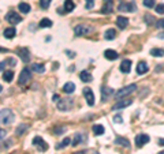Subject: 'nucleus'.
Here are the masks:
<instances>
[{
	"mask_svg": "<svg viewBox=\"0 0 164 154\" xmlns=\"http://www.w3.org/2000/svg\"><path fill=\"white\" fill-rule=\"evenodd\" d=\"M74 90H75V85H74L73 82H67V83H64V86H63V92L67 93V94L74 93Z\"/></svg>",
	"mask_w": 164,
	"mask_h": 154,
	"instance_id": "obj_24",
	"label": "nucleus"
},
{
	"mask_svg": "<svg viewBox=\"0 0 164 154\" xmlns=\"http://www.w3.org/2000/svg\"><path fill=\"white\" fill-rule=\"evenodd\" d=\"M151 55L155 56V57H163L164 49H161V48H153V49H151Z\"/></svg>",
	"mask_w": 164,
	"mask_h": 154,
	"instance_id": "obj_29",
	"label": "nucleus"
},
{
	"mask_svg": "<svg viewBox=\"0 0 164 154\" xmlns=\"http://www.w3.org/2000/svg\"><path fill=\"white\" fill-rule=\"evenodd\" d=\"M32 71H34L37 74H43V72H45V67H44V64H41V63H34V64H32Z\"/></svg>",
	"mask_w": 164,
	"mask_h": 154,
	"instance_id": "obj_23",
	"label": "nucleus"
},
{
	"mask_svg": "<svg viewBox=\"0 0 164 154\" xmlns=\"http://www.w3.org/2000/svg\"><path fill=\"white\" fill-rule=\"evenodd\" d=\"M104 2H107V0H104Z\"/></svg>",
	"mask_w": 164,
	"mask_h": 154,
	"instance_id": "obj_50",
	"label": "nucleus"
},
{
	"mask_svg": "<svg viewBox=\"0 0 164 154\" xmlns=\"http://www.w3.org/2000/svg\"><path fill=\"white\" fill-rule=\"evenodd\" d=\"M56 102H58L59 111H62V112L70 111L71 109V107H73V100L71 98H60V100H58Z\"/></svg>",
	"mask_w": 164,
	"mask_h": 154,
	"instance_id": "obj_4",
	"label": "nucleus"
},
{
	"mask_svg": "<svg viewBox=\"0 0 164 154\" xmlns=\"http://www.w3.org/2000/svg\"><path fill=\"white\" fill-rule=\"evenodd\" d=\"M115 145H119V146H123V147L129 149L130 147V142L127 138H123V137H116L115 138Z\"/></svg>",
	"mask_w": 164,
	"mask_h": 154,
	"instance_id": "obj_17",
	"label": "nucleus"
},
{
	"mask_svg": "<svg viewBox=\"0 0 164 154\" xmlns=\"http://www.w3.org/2000/svg\"><path fill=\"white\" fill-rule=\"evenodd\" d=\"M93 32V27L89 25H85V23H81V25H77L75 27H74V33H75V36L81 37V36H86V34H90Z\"/></svg>",
	"mask_w": 164,
	"mask_h": 154,
	"instance_id": "obj_3",
	"label": "nucleus"
},
{
	"mask_svg": "<svg viewBox=\"0 0 164 154\" xmlns=\"http://www.w3.org/2000/svg\"><path fill=\"white\" fill-rule=\"evenodd\" d=\"M66 132V127H55L54 128V134L55 135H60Z\"/></svg>",
	"mask_w": 164,
	"mask_h": 154,
	"instance_id": "obj_34",
	"label": "nucleus"
},
{
	"mask_svg": "<svg viewBox=\"0 0 164 154\" xmlns=\"http://www.w3.org/2000/svg\"><path fill=\"white\" fill-rule=\"evenodd\" d=\"M59 98H60V97H59L58 94H55V96H54V101H58Z\"/></svg>",
	"mask_w": 164,
	"mask_h": 154,
	"instance_id": "obj_46",
	"label": "nucleus"
},
{
	"mask_svg": "<svg viewBox=\"0 0 164 154\" xmlns=\"http://www.w3.org/2000/svg\"><path fill=\"white\" fill-rule=\"evenodd\" d=\"M15 120V115L11 109H2L0 111V123L4 126H8Z\"/></svg>",
	"mask_w": 164,
	"mask_h": 154,
	"instance_id": "obj_1",
	"label": "nucleus"
},
{
	"mask_svg": "<svg viewBox=\"0 0 164 154\" xmlns=\"http://www.w3.org/2000/svg\"><path fill=\"white\" fill-rule=\"evenodd\" d=\"M70 143H71V139H70V138H64L62 143L56 146V149H63V147H66V146H69Z\"/></svg>",
	"mask_w": 164,
	"mask_h": 154,
	"instance_id": "obj_33",
	"label": "nucleus"
},
{
	"mask_svg": "<svg viewBox=\"0 0 164 154\" xmlns=\"http://www.w3.org/2000/svg\"><path fill=\"white\" fill-rule=\"evenodd\" d=\"M6 21L11 25H17V23H19V22H22V17L19 14H17L15 11H10V12H7V15H6Z\"/></svg>",
	"mask_w": 164,
	"mask_h": 154,
	"instance_id": "obj_5",
	"label": "nucleus"
},
{
	"mask_svg": "<svg viewBox=\"0 0 164 154\" xmlns=\"http://www.w3.org/2000/svg\"><path fill=\"white\" fill-rule=\"evenodd\" d=\"M18 55H19V57L22 59L23 63H28L30 60V52H29L28 48H19L18 49Z\"/></svg>",
	"mask_w": 164,
	"mask_h": 154,
	"instance_id": "obj_13",
	"label": "nucleus"
},
{
	"mask_svg": "<svg viewBox=\"0 0 164 154\" xmlns=\"http://www.w3.org/2000/svg\"><path fill=\"white\" fill-rule=\"evenodd\" d=\"M84 141H86V135L81 134V132H77L75 135H74V139L71 141V145L73 146H78L81 142H84Z\"/></svg>",
	"mask_w": 164,
	"mask_h": 154,
	"instance_id": "obj_16",
	"label": "nucleus"
},
{
	"mask_svg": "<svg viewBox=\"0 0 164 154\" xmlns=\"http://www.w3.org/2000/svg\"><path fill=\"white\" fill-rule=\"evenodd\" d=\"M3 34H4L6 38H14L17 34V30L14 29V27H8V29H4V32H3Z\"/></svg>",
	"mask_w": 164,
	"mask_h": 154,
	"instance_id": "obj_25",
	"label": "nucleus"
},
{
	"mask_svg": "<svg viewBox=\"0 0 164 154\" xmlns=\"http://www.w3.org/2000/svg\"><path fill=\"white\" fill-rule=\"evenodd\" d=\"M95 154H99V153H95Z\"/></svg>",
	"mask_w": 164,
	"mask_h": 154,
	"instance_id": "obj_49",
	"label": "nucleus"
},
{
	"mask_svg": "<svg viewBox=\"0 0 164 154\" xmlns=\"http://www.w3.org/2000/svg\"><path fill=\"white\" fill-rule=\"evenodd\" d=\"M133 104V100L130 98H120L118 101V102H115V105L112 107L114 111H120V109H125L126 107H129V105Z\"/></svg>",
	"mask_w": 164,
	"mask_h": 154,
	"instance_id": "obj_9",
	"label": "nucleus"
},
{
	"mask_svg": "<svg viewBox=\"0 0 164 154\" xmlns=\"http://www.w3.org/2000/svg\"><path fill=\"white\" fill-rule=\"evenodd\" d=\"M26 131H28V124H19L15 128V134L18 135V137H21V135H23Z\"/></svg>",
	"mask_w": 164,
	"mask_h": 154,
	"instance_id": "obj_30",
	"label": "nucleus"
},
{
	"mask_svg": "<svg viewBox=\"0 0 164 154\" xmlns=\"http://www.w3.org/2000/svg\"><path fill=\"white\" fill-rule=\"evenodd\" d=\"M116 37V30L115 29H108L105 33H104V38L105 40H114Z\"/></svg>",
	"mask_w": 164,
	"mask_h": 154,
	"instance_id": "obj_27",
	"label": "nucleus"
},
{
	"mask_svg": "<svg viewBox=\"0 0 164 154\" xmlns=\"http://www.w3.org/2000/svg\"><path fill=\"white\" fill-rule=\"evenodd\" d=\"M144 19H145V22H146V25H152L153 22H156V21H155V18L152 17V15H149V14L145 15V17H144Z\"/></svg>",
	"mask_w": 164,
	"mask_h": 154,
	"instance_id": "obj_36",
	"label": "nucleus"
},
{
	"mask_svg": "<svg viewBox=\"0 0 164 154\" xmlns=\"http://www.w3.org/2000/svg\"><path fill=\"white\" fill-rule=\"evenodd\" d=\"M159 145H160V146H164V138H161V139H159Z\"/></svg>",
	"mask_w": 164,
	"mask_h": 154,
	"instance_id": "obj_45",
	"label": "nucleus"
},
{
	"mask_svg": "<svg viewBox=\"0 0 164 154\" xmlns=\"http://www.w3.org/2000/svg\"><path fill=\"white\" fill-rule=\"evenodd\" d=\"M13 78H14V72L11 70H8V71H4V74H3V81L4 82H10L13 81Z\"/></svg>",
	"mask_w": 164,
	"mask_h": 154,
	"instance_id": "obj_31",
	"label": "nucleus"
},
{
	"mask_svg": "<svg viewBox=\"0 0 164 154\" xmlns=\"http://www.w3.org/2000/svg\"><path fill=\"white\" fill-rule=\"evenodd\" d=\"M18 10H19L21 12H23V14H28V12H30L32 7L29 6L28 3H19V6H18Z\"/></svg>",
	"mask_w": 164,
	"mask_h": 154,
	"instance_id": "obj_28",
	"label": "nucleus"
},
{
	"mask_svg": "<svg viewBox=\"0 0 164 154\" xmlns=\"http://www.w3.org/2000/svg\"><path fill=\"white\" fill-rule=\"evenodd\" d=\"M86 2V4H85V8L86 10H92L93 6H95V0H85Z\"/></svg>",
	"mask_w": 164,
	"mask_h": 154,
	"instance_id": "obj_38",
	"label": "nucleus"
},
{
	"mask_svg": "<svg viewBox=\"0 0 164 154\" xmlns=\"http://www.w3.org/2000/svg\"><path fill=\"white\" fill-rule=\"evenodd\" d=\"M33 145L38 149V152H47V149H48L47 142L44 141L41 137H34V138H33Z\"/></svg>",
	"mask_w": 164,
	"mask_h": 154,
	"instance_id": "obj_8",
	"label": "nucleus"
},
{
	"mask_svg": "<svg viewBox=\"0 0 164 154\" xmlns=\"http://www.w3.org/2000/svg\"><path fill=\"white\" fill-rule=\"evenodd\" d=\"M6 66H7V62H6V60H4V62H0V71L4 70Z\"/></svg>",
	"mask_w": 164,
	"mask_h": 154,
	"instance_id": "obj_43",
	"label": "nucleus"
},
{
	"mask_svg": "<svg viewBox=\"0 0 164 154\" xmlns=\"http://www.w3.org/2000/svg\"><path fill=\"white\" fill-rule=\"evenodd\" d=\"M6 135H7V131L3 130V128H0V139H4Z\"/></svg>",
	"mask_w": 164,
	"mask_h": 154,
	"instance_id": "obj_42",
	"label": "nucleus"
},
{
	"mask_svg": "<svg viewBox=\"0 0 164 154\" xmlns=\"http://www.w3.org/2000/svg\"><path fill=\"white\" fill-rule=\"evenodd\" d=\"M156 12H157V14H164V4H157V6H156Z\"/></svg>",
	"mask_w": 164,
	"mask_h": 154,
	"instance_id": "obj_40",
	"label": "nucleus"
},
{
	"mask_svg": "<svg viewBox=\"0 0 164 154\" xmlns=\"http://www.w3.org/2000/svg\"><path fill=\"white\" fill-rule=\"evenodd\" d=\"M66 53H67V56H69V57H75V53H74V52L66 51Z\"/></svg>",
	"mask_w": 164,
	"mask_h": 154,
	"instance_id": "obj_44",
	"label": "nucleus"
},
{
	"mask_svg": "<svg viewBox=\"0 0 164 154\" xmlns=\"http://www.w3.org/2000/svg\"><path fill=\"white\" fill-rule=\"evenodd\" d=\"M104 57L107 60H116L119 57V55H118V52L114 51V49H107L104 52Z\"/></svg>",
	"mask_w": 164,
	"mask_h": 154,
	"instance_id": "obj_18",
	"label": "nucleus"
},
{
	"mask_svg": "<svg viewBox=\"0 0 164 154\" xmlns=\"http://www.w3.org/2000/svg\"><path fill=\"white\" fill-rule=\"evenodd\" d=\"M3 92V87H2V85H0V93H2Z\"/></svg>",
	"mask_w": 164,
	"mask_h": 154,
	"instance_id": "obj_47",
	"label": "nucleus"
},
{
	"mask_svg": "<svg viewBox=\"0 0 164 154\" xmlns=\"http://www.w3.org/2000/svg\"><path fill=\"white\" fill-rule=\"evenodd\" d=\"M75 8V3L73 0H66L64 2V8H63V12H71V11Z\"/></svg>",
	"mask_w": 164,
	"mask_h": 154,
	"instance_id": "obj_22",
	"label": "nucleus"
},
{
	"mask_svg": "<svg viewBox=\"0 0 164 154\" xmlns=\"http://www.w3.org/2000/svg\"><path fill=\"white\" fill-rule=\"evenodd\" d=\"M52 25H54V23H52V21L48 19V18H43V19L40 21V23H38L40 27H51Z\"/></svg>",
	"mask_w": 164,
	"mask_h": 154,
	"instance_id": "obj_32",
	"label": "nucleus"
},
{
	"mask_svg": "<svg viewBox=\"0 0 164 154\" xmlns=\"http://www.w3.org/2000/svg\"><path fill=\"white\" fill-rule=\"evenodd\" d=\"M118 10L119 11H129V12H134L137 11V6L134 2H130V3H126V2H120L118 6Z\"/></svg>",
	"mask_w": 164,
	"mask_h": 154,
	"instance_id": "obj_6",
	"label": "nucleus"
},
{
	"mask_svg": "<svg viewBox=\"0 0 164 154\" xmlns=\"http://www.w3.org/2000/svg\"><path fill=\"white\" fill-rule=\"evenodd\" d=\"M120 71L123 74H129L130 72V70H131V60H129V59H125L123 62L120 63Z\"/></svg>",
	"mask_w": 164,
	"mask_h": 154,
	"instance_id": "obj_14",
	"label": "nucleus"
},
{
	"mask_svg": "<svg viewBox=\"0 0 164 154\" xmlns=\"http://www.w3.org/2000/svg\"><path fill=\"white\" fill-rule=\"evenodd\" d=\"M136 89H137V85H136V83H131V85H129V86H125V87H122L120 90H118V92L115 93V97H116L118 100L125 98L126 96H129V94H131V93L136 92Z\"/></svg>",
	"mask_w": 164,
	"mask_h": 154,
	"instance_id": "obj_2",
	"label": "nucleus"
},
{
	"mask_svg": "<svg viewBox=\"0 0 164 154\" xmlns=\"http://www.w3.org/2000/svg\"><path fill=\"white\" fill-rule=\"evenodd\" d=\"M114 11V3H112V0H107L105 2V4L103 6V8H101V14H111Z\"/></svg>",
	"mask_w": 164,
	"mask_h": 154,
	"instance_id": "obj_15",
	"label": "nucleus"
},
{
	"mask_svg": "<svg viewBox=\"0 0 164 154\" xmlns=\"http://www.w3.org/2000/svg\"><path fill=\"white\" fill-rule=\"evenodd\" d=\"M159 154H164V152H160V153H159Z\"/></svg>",
	"mask_w": 164,
	"mask_h": 154,
	"instance_id": "obj_48",
	"label": "nucleus"
},
{
	"mask_svg": "<svg viewBox=\"0 0 164 154\" xmlns=\"http://www.w3.org/2000/svg\"><path fill=\"white\" fill-rule=\"evenodd\" d=\"M79 78H81L82 82H85V83H89V82L93 81V77H92V74L89 72V71H81Z\"/></svg>",
	"mask_w": 164,
	"mask_h": 154,
	"instance_id": "obj_19",
	"label": "nucleus"
},
{
	"mask_svg": "<svg viewBox=\"0 0 164 154\" xmlns=\"http://www.w3.org/2000/svg\"><path fill=\"white\" fill-rule=\"evenodd\" d=\"M156 27L157 29H164V18H161V19H159V21H156Z\"/></svg>",
	"mask_w": 164,
	"mask_h": 154,
	"instance_id": "obj_39",
	"label": "nucleus"
},
{
	"mask_svg": "<svg viewBox=\"0 0 164 154\" xmlns=\"http://www.w3.org/2000/svg\"><path fill=\"white\" fill-rule=\"evenodd\" d=\"M92 130H93V134L95 135H103L105 132V128H104V126H101V124H95Z\"/></svg>",
	"mask_w": 164,
	"mask_h": 154,
	"instance_id": "obj_26",
	"label": "nucleus"
},
{
	"mask_svg": "<svg viewBox=\"0 0 164 154\" xmlns=\"http://www.w3.org/2000/svg\"><path fill=\"white\" fill-rule=\"evenodd\" d=\"M30 77H32L30 70H29V68H23V70L21 71V74H19V78H18V83H19L21 86L25 85V83H28V82L30 81Z\"/></svg>",
	"mask_w": 164,
	"mask_h": 154,
	"instance_id": "obj_7",
	"label": "nucleus"
},
{
	"mask_svg": "<svg viewBox=\"0 0 164 154\" xmlns=\"http://www.w3.org/2000/svg\"><path fill=\"white\" fill-rule=\"evenodd\" d=\"M84 96L86 98V102L89 107L95 105V94H93V90L90 87H84Z\"/></svg>",
	"mask_w": 164,
	"mask_h": 154,
	"instance_id": "obj_10",
	"label": "nucleus"
},
{
	"mask_svg": "<svg viewBox=\"0 0 164 154\" xmlns=\"http://www.w3.org/2000/svg\"><path fill=\"white\" fill-rule=\"evenodd\" d=\"M149 141H151L149 135H146V134H140V135H137V137H136V146H137V147H142V146L146 145Z\"/></svg>",
	"mask_w": 164,
	"mask_h": 154,
	"instance_id": "obj_11",
	"label": "nucleus"
},
{
	"mask_svg": "<svg viewBox=\"0 0 164 154\" xmlns=\"http://www.w3.org/2000/svg\"><path fill=\"white\" fill-rule=\"evenodd\" d=\"M51 4V0H40V6L43 10H47Z\"/></svg>",
	"mask_w": 164,
	"mask_h": 154,
	"instance_id": "obj_35",
	"label": "nucleus"
},
{
	"mask_svg": "<svg viewBox=\"0 0 164 154\" xmlns=\"http://www.w3.org/2000/svg\"><path fill=\"white\" fill-rule=\"evenodd\" d=\"M144 6L146 8H152V7H155V0H144Z\"/></svg>",
	"mask_w": 164,
	"mask_h": 154,
	"instance_id": "obj_37",
	"label": "nucleus"
},
{
	"mask_svg": "<svg viewBox=\"0 0 164 154\" xmlns=\"http://www.w3.org/2000/svg\"><path fill=\"white\" fill-rule=\"evenodd\" d=\"M112 94H115L114 89L108 87V86H103V87H101V101H103V102H105V101L110 98Z\"/></svg>",
	"mask_w": 164,
	"mask_h": 154,
	"instance_id": "obj_12",
	"label": "nucleus"
},
{
	"mask_svg": "<svg viewBox=\"0 0 164 154\" xmlns=\"http://www.w3.org/2000/svg\"><path fill=\"white\" fill-rule=\"evenodd\" d=\"M114 122H115V123H119V124H120V123L123 122L122 115H116V116H114Z\"/></svg>",
	"mask_w": 164,
	"mask_h": 154,
	"instance_id": "obj_41",
	"label": "nucleus"
},
{
	"mask_svg": "<svg viewBox=\"0 0 164 154\" xmlns=\"http://www.w3.org/2000/svg\"><path fill=\"white\" fill-rule=\"evenodd\" d=\"M116 25L119 29H126L129 25V19L126 17H118L116 18Z\"/></svg>",
	"mask_w": 164,
	"mask_h": 154,
	"instance_id": "obj_20",
	"label": "nucleus"
},
{
	"mask_svg": "<svg viewBox=\"0 0 164 154\" xmlns=\"http://www.w3.org/2000/svg\"><path fill=\"white\" fill-rule=\"evenodd\" d=\"M148 70H149V67H148V64L145 62H141V63H138L137 64V74L138 75H142V74H145V72H148Z\"/></svg>",
	"mask_w": 164,
	"mask_h": 154,
	"instance_id": "obj_21",
	"label": "nucleus"
}]
</instances>
